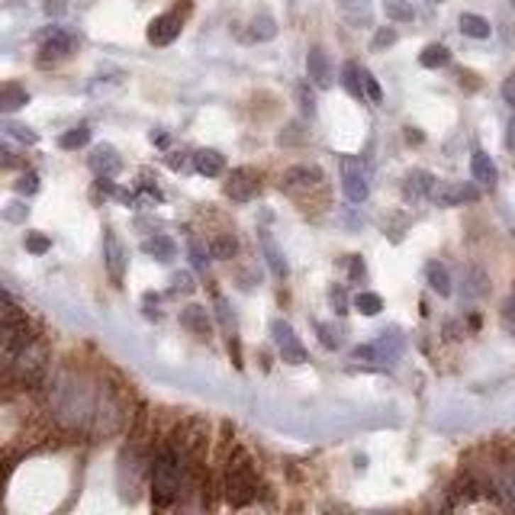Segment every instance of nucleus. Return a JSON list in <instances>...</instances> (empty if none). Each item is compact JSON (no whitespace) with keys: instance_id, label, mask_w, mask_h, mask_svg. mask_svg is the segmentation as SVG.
I'll return each mask as SVG.
<instances>
[{"instance_id":"nucleus-1","label":"nucleus","mask_w":515,"mask_h":515,"mask_svg":"<svg viewBox=\"0 0 515 515\" xmlns=\"http://www.w3.org/2000/svg\"><path fill=\"white\" fill-rule=\"evenodd\" d=\"M184 487V454L175 445L161 448V454L152 464V489H155V509L171 506L181 496Z\"/></svg>"},{"instance_id":"nucleus-2","label":"nucleus","mask_w":515,"mask_h":515,"mask_svg":"<svg viewBox=\"0 0 515 515\" xmlns=\"http://www.w3.org/2000/svg\"><path fill=\"white\" fill-rule=\"evenodd\" d=\"M226 489H229L232 506H248V502L255 499V493H258V474H255V467H251V460L245 458V454L232 458L229 470H226Z\"/></svg>"},{"instance_id":"nucleus-3","label":"nucleus","mask_w":515,"mask_h":515,"mask_svg":"<svg viewBox=\"0 0 515 515\" xmlns=\"http://www.w3.org/2000/svg\"><path fill=\"white\" fill-rule=\"evenodd\" d=\"M190 16V0H181L175 10H167V13L155 16L152 23H148V42H152L155 49H165V45H171V42L181 35L184 29V20Z\"/></svg>"},{"instance_id":"nucleus-4","label":"nucleus","mask_w":515,"mask_h":515,"mask_svg":"<svg viewBox=\"0 0 515 515\" xmlns=\"http://www.w3.org/2000/svg\"><path fill=\"white\" fill-rule=\"evenodd\" d=\"M341 190L351 203H364L370 194V181H367V167H364L361 158L348 155L341 158Z\"/></svg>"},{"instance_id":"nucleus-5","label":"nucleus","mask_w":515,"mask_h":515,"mask_svg":"<svg viewBox=\"0 0 515 515\" xmlns=\"http://www.w3.org/2000/svg\"><path fill=\"white\" fill-rule=\"evenodd\" d=\"M271 338H274V345H277L280 358H284L287 364H306L309 361V351L303 348L299 335L293 332V326L287 319H274L271 322Z\"/></svg>"},{"instance_id":"nucleus-6","label":"nucleus","mask_w":515,"mask_h":515,"mask_svg":"<svg viewBox=\"0 0 515 515\" xmlns=\"http://www.w3.org/2000/svg\"><path fill=\"white\" fill-rule=\"evenodd\" d=\"M77 49V35L65 26H45L39 33V55L45 62H55V58H68Z\"/></svg>"},{"instance_id":"nucleus-7","label":"nucleus","mask_w":515,"mask_h":515,"mask_svg":"<svg viewBox=\"0 0 515 515\" xmlns=\"http://www.w3.org/2000/svg\"><path fill=\"white\" fill-rule=\"evenodd\" d=\"M261 187H265V181H261V175H258L255 167H238V171L229 175V181H226V196L232 203H251L261 194Z\"/></svg>"},{"instance_id":"nucleus-8","label":"nucleus","mask_w":515,"mask_h":515,"mask_svg":"<svg viewBox=\"0 0 515 515\" xmlns=\"http://www.w3.org/2000/svg\"><path fill=\"white\" fill-rule=\"evenodd\" d=\"M477 190L470 187V184H451V181H435L432 194H428V200L435 203V206H460V203H470L477 200Z\"/></svg>"},{"instance_id":"nucleus-9","label":"nucleus","mask_w":515,"mask_h":515,"mask_svg":"<svg viewBox=\"0 0 515 515\" xmlns=\"http://www.w3.org/2000/svg\"><path fill=\"white\" fill-rule=\"evenodd\" d=\"M306 74L309 81L319 87V91H328L335 84V68H332V58H328L326 49H319V45H313L306 55Z\"/></svg>"},{"instance_id":"nucleus-10","label":"nucleus","mask_w":515,"mask_h":515,"mask_svg":"<svg viewBox=\"0 0 515 515\" xmlns=\"http://www.w3.org/2000/svg\"><path fill=\"white\" fill-rule=\"evenodd\" d=\"M104 255H106V274L116 287H123V277H126V251H123V242L116 238V232L106 229L104 232Z\"/></svg>"},{"instance_id":"nucleus-11","label":"nucleus","mask_w":515,"mask_h":515,"mask_svg":"<svg viewBox=\"0 0 515 515\" xmlns=\"http://www.w3.org/2000/svg\"><path fill=\"white\" fill-rule=\"evenodd\" d=\"M87 165H91V171L97 177H116L123 171V158H119V152L113 145H97L91 152V158H87Z\"/></svg>"},{"instance_id":"nucleus-12","label":"nucleus","mask_w":515,"mask_h":515,"mask_svg":"<svg viewBox=\"0 0 515 515\" xmlns=\"http://www.w3.org/2000/svg\"><path fill=\"white\" fill-rule=\"evenodd\" d=\"M432 187H435V175H432V171H425V167H412L409 175H406V181H403V196L409 203L428 200Z\"/></svg>"},{"instance_id":"nucleus-13","label":"nucleus","mask_w":515,"mask_h":515,"mask_svg":"<svg viewBox=\"0 0 515 515\" xmlns=\"http://www.w3.org/2000/svg\"><path fill=\"white\" fill-rule=\"evenodd\" d=\"M399 355H403V335H399V328L380 332V338L374 341V361L377 364H393V361H399Z\"/></svg>"},{"instance_id":"nucleus-14","label":"nucleus","mask_w":515,"mask_h":515,"mask_svg":"<svg viewBox=\"0 0 515 515\" xmlns=\"http://www.w3.org/2000/svg\"><path fill=\"white\" fill-rule=\"evenodd\" d=\"M258 242H261V251H265V265L271 267V274L277 280H287V274H290V267H287V258L284 251L277 248V242H274V236L267 229H261V236H258Z\"/></svg>"},{"instance_id":"nucleus-15","label":"nucleus","mask_w":515,"mask_h":515,"mask_svg":"<svg viewBox=\"0 0 515 515\" xmlns=\"http://www.w3.org/2000/svg\"><path fill=\"white\" fill-rule=\"evenodd\" d=\"M470 175H474V181L480 184V187H496V181H499V171H496L493 158H489L483 148H477L474 155H470Z\"/></svg>"},{"instance_id":"nucleus-16","label":"nucleus","mask_w":515,"mask_h":515,"mask_svg":"<svg viewBox=\"0 0 515 515\" xmlns=\"http://www.w3.org/2000/svg\"><path fill=\"white\" fill-rule=\"evenodd\" d=\"M181 322L187 332H194L196 338H209V332H213V319H209V313L200 306V303H190V306L181 309Z\"/></svg>"},{"instance_id":"nucleus-17","label":"nucleus","mask_w":515,"mask_h":515,"mask_svg":"<svg viewBox=\"0 0 515 515\" xmlns=\"http://www.w3.org/2000/svg\"><path fill=\"white\" fill-rule=\"evenodd\" d=\"M245 33H248L245 35L248 42H271L274 35H277V20H274V13H267V10H258V13L251 16Z\"/></svg>"},{"instance_id":"nucleus-18","label":"nucleus","mask_w":515,"mask_h":515,"mask_svg":"<svg viewBox=\"0 0 515 515\" xmlns=\"http://www.w3.org/2000/svg\"><path fill=\"white\" fill-rule=\"evenodd\" d=\"M142 251L152 255L155 261H175L177 258V242L167 236V232H155V236H148L145 242H142Z\"/></svg>"},{"instance_id":"nucleus-19","label":"nucleus","mask_w":515,"mask_h":515,"mask_svg":"<svg viewBox=\"0 0 515 515\" xmlns=\"http://www.w3.org/2000/svg\"><path fill=\"white\" fill-rule=\"evenodd\" d=\"M29 104V91L16 81L0 84V113H20Z\"/></svg>"},{"instance_id":"nucleus-20","label":"nucleus","mask_w":515,"mask_h":515,"mask_svg":"<svg viewBox=\"0 0 515 515\" xmlns=\"http://www.w3.org/2000/svg\"><path fill=\"white\" fill-rule=\"evenodd\" d=\"M194 167H196V175H203V177H219L226 171V155L216 152V148H200L194 155Z\"/></svg>"},{"instance_id":"nucleus-21","label":"nucleus","mask_w":515,"mask_h":515,"mask_svg":"<svg viewBox=\"0 0 515 515\" xmlns=\"http://www.w3.org/2000/svg\"><path fill=\"white\" fill-rule=\"evenodd\" d=\"M425 280H428V287H432L438 297H451V274H448V267L441 265V261H428L425 265Z\"/></svg>"},{"instance_id":"nucleus-22","label":"nucleus","mask_w":515,"mask_h":515,"mask_svg":"<svg viewBox=\"0 0 515 515\" xmlns=\"http://www.w3.org/2000/svg\"><path fill=\"white\" fill-rule=\"evenodd\" d=\"M458 26H460V33H464L467 39H489V35H493L489 20L487 16H480V13H460Z\"/></svg>"},{"instance_id":"nucleus-23","label":"nucleus","mask_w":515,"mask_h":515,"mask_svg":"<svg viewBox=\"0 0 515 515\" xmlns=\"http://www.w3.org/2000/svg\"><path fill=\"white\" fill-rule=\"evenodd\" d=\"M448 62H451V52H448V45H441V42H432V45H425V49L419 52V65L428 71L445 68Z\"/></svg>"},{"instance_id":"nucleus-24","label":"nucleus","mask_w":515,"mask_h":515,"mask_svg":"<svg viewBox=\"0 0 515 515\" xmlns=\"http://www.w3.org/2000/svg\"><path fill=\"white\" fill-rule=\"evenodd\" d=\"M236 255H238V238L229 236V232H223V236L209 242V258H216V261H232Z\"/></svg>"},{"instance_id":"nucleus-25","label":"nucleus","mask_w":515,"mask_h":515,"mask_svg":"<svg viewBox=\"0 0 515 515\" xmlns=\"http://www.w3.org/2000/svg\"><path fill=\"white\" fill-rule=\"evenodd\" d=\"M380 4H383L387 20H393V23H412V20H416V7H412V0H380Z\"/></svg>"},{"instance_id":"nucleus-26","label":"nucleus","mask_w":515,"mask_h":515,"mask_svg":"<svg viewBox=\"0 0 515 515\" xmlns=\"http://www.w3.org/2000/svg\"><path fill=\"white\" fill-rule=\"evenodd\" d=\"M284 181H287V190L297 187V184H319L322 171L319 167H313V165H299V167H290V171H287Z\"/></svg>"},{"instance_id":"nucleus-27","label":"nucleus","mask_w":515,"mask_h":515,"mask_svg":"<svg viewBox=\"0 0 515 515\" xmlns=\"http://www.w3.org/2000/svg\"><path fill=\"white\" fill-rule=\"evenodd\" d=\"M87 142H91V126H74V129L58 135V145H62L65 152H77V148H84Z\"/></svg>"},{"instance_id":"nucleus-28","label":"nucleus","mask_w":515,"mask_h":515,"mask_svg":"<svg viewBox=\"0 0 515 515\" xmlns=\"http://www.w3.org/2000/svg\"><path fill=\"white\" fill-rule=\"evenodd\" d=\"M341 84H345V91H348L355 100H364V91H361V68H358L355 62H345V65H341Z\"/></svg>"},{"instance_id":"nucleus-29","label":"nucleus","mask_w":515,"mask_h":515,"mask_svg":"<svg viewBox=\"0 0 515 515\" xmlns=\"http://www.w3.org/2000/svg\"><path fill=\"white\" fill-rule=\"evenodd\" d=\"M351 306H355L361 316H380L383 313V299L377 297V293H370V290H361L355 299H351Z\"/></svg>"},{"instance_id":"nucleus-30","label":"nucleus","mask_w":515,"mask_h":515,"mask_svg":"<svg viewBox=\"0 0 515 515\" xmlns=\"http://www.w3.org/2000/svg\"><path fill=\"white\" fill-rule=\"evenodd\" d=\"M187 258H190V265H194L196 274H203L209 267V245H203L200 238H190L187 245Z\"/></svg>"},{"instance_id":"nucleus-31","label":"nucleus","mask_w":515,"mask_h":515,"mask_svg":"<svg viewBox=\"0 0 515 515\" xmlns=\"http://www.w3.org/2000/svg\"><path fill=\"white\" fill-rule=\"evenodd\" d=\"M361 91H364V97H367L370 104H380V100H383L380 84H377V77L370 74L367 68H361Z\"/></svg>"},{"instance_id":"nucleus-32","label":"nucleus","mask_w":515,"mask_h":515,"mask_svg":"<svg viewBox=\"0 0 515 515\" xmlns=\"http://www.w3.org/2000/svg\"><path fill=\"white\" fill-rule=\"evenodd\" d=\"M316 332H319V341L326 345L328 351L341 348V335H338V328L335 326H328V322H316Z\"/></svg>"},{"instance_id":"nucleus-33","label":"nucleus","mask_w":515,"mask_h":515,"mask_svg":"<svg viewBox=\"0 0 515 515\" xmlns=\"http://www.w3.org/2000/svg\"><path fill=\"white\" fill-rule=\"evenodd\" d=\"M328 303H332V309H335V316H345L348 313V293H345V287L341 284H335V287H328Z\"/></svg>"},{"instance_id":"nucleus-34","label":"nucleus","mask_w":515,"mask_h":515,"mask_svg":"<svg viewBox=\"0 0 515 515\" xmlns=\"http://www.w3.org/2000/svg\"><path fill=\"white\" fill-rule=\"evenodd\" d=\"M4 129H7V135H13L16 142H23V145H35V142H39V135H35L29 126H23V123H7Z\"/></svg>"},{"instance_id":"nucleus-35","label":"nucleus","mask_w":515,"mask_h":515,"mask_svg":"<svg viewBox=\"0 0 515 515\" xmlns=\"http://www.w3.org/2000/svg\"><path fill=\"white\" fill-rule=\"evenodd\" d=\"M26 216H29V206L23 200H10L7 206H4V219H7V223H26Z\"/></svg>"},{"instance_id":"nucleus-36","label":"nucleus","mask_w":515,"mask_h":515,"mask_svg":"<svg viewBox=\"0 0 515 515\" xmlns=\"http://www.w3.org/2000/svg\"><path fill=\"white\" fill-rule=\"evenodd\" d=\"M39 175L35 171H26V175H20V181H16V194H23V196H33V194H39Z\"/></svg>"},{"instance_id":"nucleus-37","label":"nucleus","mask_w":515,"mask_h":515,"mask_svg":"<svg viewBox=\"0 0 515 515\" xmlns=\"http://www.w3.org/2000/svg\"><path fill=\"white\" fill-rule=\"evenodd\" d=\"M299 142H306V129L299 123H290L284 133H280V145L287 148V145H299Z\"/></svg>"},{"instance_id":"nucleus-38","label":"nucleus","mask_w":515,"mask_h":515,"mask_svg":"<svg viewBox=\"0 0 515 515\" xmlns=\"http://www.w3.org/2000/svg\"><path fill=\"white\" fill-rule=\"evenodd\" d=\"M397 39H399V33L393 26L377 29V35H374V52H383V49H390V45H397Z\"/></svg>"},{"instance_id":"nucleus-39","label":"nucleus","mask_w":515,"mask_h":515,"mask_svg":"<svg viewBox=\"0 0 515 515\" xmlns=\"http://www.w3.org/2000/svg\"><path fill=\"white\" fill-rule=\"evenodd\" d=\"M49 248H52L49 236H42V232H29L26 236V251L29 255H45Z\"/></svg>"},{"instance_id":"nucleus-40","label":"nucleus","mask_w":515,"mask_h":515,"mask_svg":"<svg viewBox=\"0 0 515 515\" xmlns=\"http://www.w3.org/2000/svg\"><path fill=\"white\" fill-rule=\"evenodd\" d=\"M194 274L190 271H177L175 277H171V293H194Z\"/></svg>"},{"instance_id":"nucleus-41","label":"nucleus","mask_w":515,"mask_h":515,"mask_svg":"<svg viewBox=\"0 0 515 515\" xmlns=\"http://www.w3.org/2000/svg\"><path fill=\"white\" fill-rule=\"evenodd\" d=\"M364 274H367V267H364V258L361 255H351L348 258V277H351V284H361Z\"/></svg>"},{"instance_id":"nucleus-42","label":"nucleus","mask_w":515,"mask_h":515,"mask_svg":"<svg viewBox=\"0 0 515 515\" xmlns=\"http://www.w3.org/2000/svg\"><path fill=\"white\" fill-rule=\"evenodd\" d=\"M297 94H299V106H303V113H306V116H313V113H316V100H313V94H309V84H299Z\"/></svg>"},{"instance_id":"nucleus-43","label":"nucleus","mask_w":515,"mask_h":515,"mask_svg":"<svg viewBox=\"0 0 515 515\" xmlns=\"http://www.w3.org/2000/svg\"><path fill=\"white\" fill-rule=\"evenodd\" d=\"M0 165H4V167H20V165H23V158L13 152V148L0 145Z\"/></svg>"},{"instance_id":"nucleus-44","label":"nucleus","mask_w":515,"mask_h":515,"mask_svg":"<svg viewBox=\"0 0 515 515\" xmlns=\"http://www.w3.org/2000/svg\"><path fill=\"white\" fill-rule=\"evenodd\" d=\"M216 316H219V322H223L226 328H236V322H232V313H229V303H226V299H216Z\"/></svg>"},{"instance_id":"nucleus-45","label":"nucleus","mask_w":515,"mask_h":515,"mask_svg":"<svg viewBox=\"0 0 515 515\" xmlns=\"http://www.w3.org/2000/svg\"><path fill=\"white\" fill-rule=\"evenodd\" d=\"M502 100H506V104L515 110V71L506 77V81H502Z\"/></svg>"},{"instance_id":"nucleus-46","label":"nucleus","mask_w":515,"mask_h":515,"mask_svg":"<svg viewBox=\"0 0 515 515\" xmlns=\"http://www.w3.org/2000/svg\"><path fill=\"white\" fill-rule=\"evenodd\" d=\"M68 10V0H45V13L49 16H62Z\"/></svg>"},{"instance_id":"nucleus-47","label":"nucleus","mask_w":515,"mask_h":515,"mask_svg":"<svg viewBox=\"0 0 515 515\" xmlns=\"http://www.w3.org/2000/svg\"><path fill=\"white\" fill-rule=\"evenodd\" d=\"M152 145L155 148H167V145H171V135L161 133V129H155V133H152Z\"/></svg>"},{"instance_id":"nucleus-48","label":"nucleus","mask_w":515,"mask_h":515,"mask_svg":"<svg viewBox=\"0 0 515 515\" xmlns=\"http://www.w3.org/2000/svg\"><path fill=\"white\" fill-rule=\"evenodd\" d=\"M506 148H509V152H515V113H512V119H509V133H506Z\"/></svg>"},{"instance_id":"nucleus-49","label":"nucleus","mask_w":515,"mask_h":515,"mask_svg":"<svg viewBox=\"0 0 515 515\" xmlns=\"http://www.w3.org/2000/svg\"><path fill=\"white\" fill-rule=\"evenodd\" d=\"M422 139H425L422 133H416L412 126H406V142H412V145H419V142H422Z\"/></svg>"},{"instance_id":"nucleus-50","label":"nucleus","mask_w":515,"mask_h":515,"mask_svg":"<svg viewBox=\"0 0 515 515\" xmlns=\"http://www.w3.org/2000/svg\"><path fill=\"white\" fill-rule=\"evenodd\" d=\"M432 4H441V0H432Z\"/></svg>"},{"instance_id":"nucleus-51","label":"nucleus","mask_w":515,"mask_h":515,"mask_svg":"<svg viewBox=\"0 0 515 515\" xmlns=\"http://www.w3.org/2000/svg\"><path fill=\"white\" fill-rule=\"evenodd\" d=\"M512 7H515V0H512Z\"/></svg>"}]
</instances>
